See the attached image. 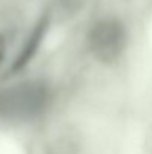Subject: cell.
Here are the masks:
<instances>
[{"instance_id": "1", "label": "cell", "mask_w": 152, "mask_h": 154, "mask_svg": "<svg viewBox=\"0 0 152 154\" xmlns=\"http://www.w3.org/2000/svg\"><path fill=\"white\" fill-rule=\"evenodd\" d=\"M70 84L52 70L15 73L0 82V127L39 132L66 105Z\"/></svg>"}, {"instance_id": "2", "label": "cell", "mask_w": 152, "mask_h": 154, "mask_svg": "<svg viewBox=\"0 0 152 154\" xmlns=\"http://www.w3.org/2000/svg\"><path fill=\"white\" fill-rule=\"evenodd\" d=\"M76 54L82 69L94 66L109 70L118 67L128 50L130 33L125 21L115 12L96 11L78 26Z\"/></svg>"}]
</instances>
